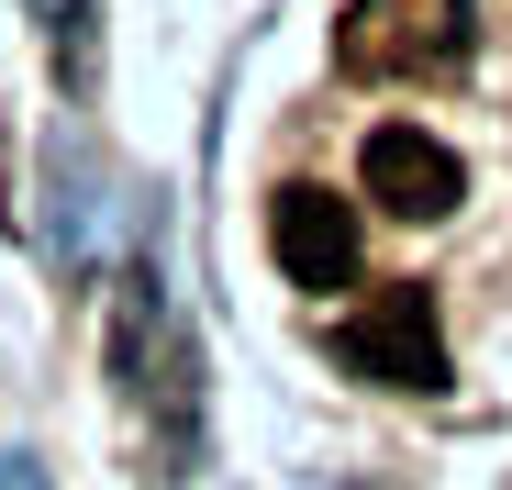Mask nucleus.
I'll use <instances>...</instances> for the list:
<instances>
[{
	"label": "nucleus",
	"mask_w": 512,
	"mask_h": 490,
	"mask_svg": "<svg viewBox=\"0 0 512 490\" xmlns=\"http://www.w3.org/2000/svg\"><path fill=\"white\" fill-rule=\"evenodd\" d=\"M468 12L479 0H357L346 34H334V56H346L357 78H446L468 56Z\"/></svg>",
	"instance_id": "nucleus-1"
},
{
	"label": "nucleus",
	"mask_w": 512,
	"mask_h": 490,
	"mask_svg": "<svg viewBox=\"0 0 512 490\" xmlns=\"http://www.w3.org/2000/svg\"><path fill=\"white\" fill-rule=\"evenodd\" d=\"M334 368L346 379H390V390H446V323L423 290H379L368 312L334 323Z\"/></svg>",
	"instance_id": "nucleus-2"
},
{
	"label": "nucleus",
	"mask_w": 512,
	"mask_h": 490,
	"mask_svg": "<svg viewBox=\"0 0 512 490\" xmlns=\"http://www.w3.org/2000/svg\"><path fill=\"white\" fill-rule=\"evenodd\" d=\"M357 179H368V201H379V212H401V223H435V212H457V201H468L457 145H446V134H423V123H368Z\"/></svg>",
	"instance_id": "nucleus-3"
},
{
	"label": "nucleus",
	"mask_w": 512,
	"mask_h": 490,
	"mask_svg": "<svg viewBox=\"0 0 512 490\" xmlns=\"http://www.w3.org/2000/svg\"><path fill=\"white\" fill-rule=\"evenodd\" d=\"M268 245H279V268H290L301 290H346L368 234H357V201H334V190H279Z\"/></svg>",
	"instance_id": "nucleus-4"
}]
</instances>
